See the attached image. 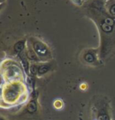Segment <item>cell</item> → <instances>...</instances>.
<instances>
[{"label":"cell","instance_id":"277c9868","mask_svg":"<svg viewBox=\"0 0 115 120\" xmlns=\"http://www.w3.org/2000/svg\"><path fill=\"white\" fill-rule=\"evenodd\" d=\"M72 2L74 3V4H76V6H81L82 5V3H83V0H71Z\"/></svg>","mask_w":115,"mask_h":120},{"label":"cell","instance_id":"3957f363","mask_svg":"<svg viewBox=\"0 0 115 120\" xmlns=\"http://www.w3.org/2000/svg\"><path fill=\"white\" fill-rule=\"evenodd\" d=\"M99 120H110V119L106 113H100L99 115Z\"/></svg>","mask_w":115,"mask_h":120},{"label":"cell","instance_id":"6da1fadb","mask_svg":"<svg viewBox=\"0 0 115 120\" xmlns=\"http://www.w3.org/2000/svg\"><path fill=\"white\" fill-rule=\"evenodd\" d=\"M16 87H10V89L8 90V91L6 92V98L9 101H12V100H15V98L17 97V90L15 89Z\"/></svg>","mask_w":115,"mask_h":120},{"label":"cell","instance_id":"5b68a950","mask_svg":"<svg viewBox=\"0 0 115 120\" xmlns=\"http://www.w3.org/2000/svg\"><path fill=\"white\" fill-rule=\"evenodd\" d=\"M80 87H81V88L84 87V88H83V90H85V89H86V87H87V86L85 85V84H82V85L80 86Z\"/></svg>","mask_w":115,"mask_h":120},{"label":"cell","instance_id":"7a4b0ae2","mask_svg":"<svg viewBox=\"0 0 115 120\" xmlns=\"http://www.w3.org/2000/svg\"><path fill=\"white\" fill-rule=\"evenodd\" d=\"M27 109H28V112H30V113H33V112H36V110H37V104H36V102L35 101H30V103H29L28 105Z\"/></svg>","mask_w":115,"mask_h":120}]
</instances>
